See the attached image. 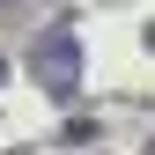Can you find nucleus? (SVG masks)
I'll return each instance as SVG.
<instances>
[{
  "instance_id": "obj_1",
  "label": "nucleus",
  "mask_w": 155,
  "mask_h": 155,
  "mask_svg": "<svg viewBox=\"0 0 155 155\" xmlns=\"http://www.w3.org/2000/svg\"><path fill=\"white\" fill-rule=\"evenodd\" d=\"M74 59H81V52H74V37H67V30H52L45 45H37L30 74H37V81H45L52 96H74Z\"/></svg>"
}]
</instances>
